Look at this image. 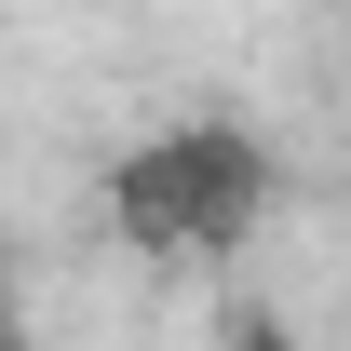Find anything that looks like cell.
<instances>
[{
  "mask_svg": "<svg viewBox=\"0 0 351 351\" xmlns=\"http://www.w3.org/2000/svg\"><path fill=\"white\" fill-rule=\"evenodd\" d=\"M0 298H14V230H0Z\"/></svg>",
  "mask_w": 351,
  "mask_h": 351,
  "instance_id": "obj_2",
  "label": "cell"
},
{
  "mask_svg": "<svg viewBox=\"0 0 351 351\" xmlns=\"http://www.w3.org/2000/svg\"><path fill=\"white\" fill-rule=\"evenodd\" d=\"M108 217L149 243V257H243L270 217V149L230 108H189V122L135 135L108 162Z\"/></svg>",
  "mask_w": 351,
  "mask_h": 351,
  "instance_id": "obj_1",
  "label": "cell"
}]
</instances>
